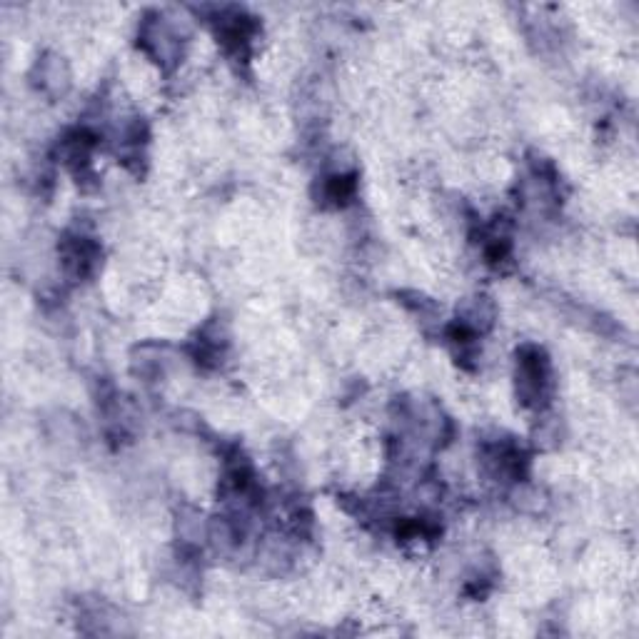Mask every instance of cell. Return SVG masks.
I'll return each instance as SVG.
<instances>
[{
    "instance_id": "obj_1",
    "label": "cell",
    "mask_w": 639,
    "mask_h": 639,
    "mask_svg": "<svg viewBox=\"0 0 639 639\" xmlns=\"http://www.w3.org/2000/svg\"><path fill=\"white\" fill-rule=\"evenodd\" d=\"M552 367L540 347H522L517 352V397L522 405L532 410H542L550 400Z\"/></svg>"
},
{
    "instance_id": "obj_2",
    "label": "cell",
    "mask_w": 639,
    "mask_h": 639,
    "mask_svg": "<svg viewBox=\"0 0 639 639\" xmlns=\"http://www.w3.org/2000/svg\"><path fill=\"white\" fill-rule=\"evenodd\" d=\"M140 43H143L145 53L163 68H173L178 63L180 40L163 18L145 20L143 28H140Z\"/></svg>"
},
{
    "instance_id": "obj_3",
    "label": "cell",
    "mask_w": 639,
    "mask_h": 639,
    "mask_svg": "<svg viewBox=\"0 0 639 639\" xmlns=\"http://www.w3.org/2000/svg\"><path fill=\"white\" fill-rule=\"evenodd\" d=\"M100 250L93 240L83 238V235H75L63 243V268L70 278L80 280L85 275L93 273V268L98 265Z\"/></svg>"
},
{
    "instance_id": "obj_4",
    "label": "cell",
    "mask_w": 639,
    "mask_h": 639,
    "mask_svg": "<svg viewBox=\"0 0 639 639\" xmlns=\"http://www.w3.org/2000/svg\"><path fill=\"white\" fill-rule=\"evenodd\" d=\"M355 175H345V173H337L332 178H325V188H322V198L332 205H345L347 200H352L355 195Z\"/></svg>"
},
{
    "instance_id": "obj_5",
    "label": "cell",
    "mask_w": 639,
    "mask_h": 639,
    "mask_svg": "<svg viewBox=\"0 0 639 639\" xmlns=\"http://www.w3.org/2000/svg\"><path fill=\"white\" fill-rule=\"evenodd\" d=\"M40 78H43V90H53V93H63L68 88V73H65V65L58 58H53V63L43 60L40 63Z\"/></svg>"
}]
</instances>
